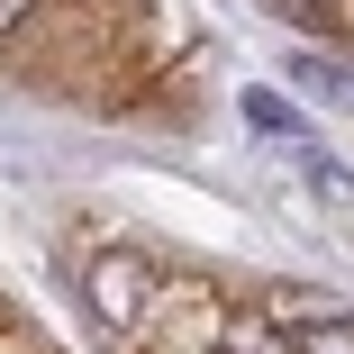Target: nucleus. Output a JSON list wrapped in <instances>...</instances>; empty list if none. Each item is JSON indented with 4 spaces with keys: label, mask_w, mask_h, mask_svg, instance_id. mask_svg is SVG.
Listing matches in <instances>:
<instances>
[{
    "label": "nucleus",
    "mask_w": 354,
    "mask_h": 354,
    "mask_svg": "<svg viewBox=\"0 0 354 354\" xmlns=\"http://www.w3.org/2000/svg\"><path fill=\"white\" fill-rule=\"evenodd\" d=\"M146 291H155V263H146V254H127V245L91 254V272H82V300H91V327H109V336H127L136 318H146Z\"/></svg>",
    "instance_id": "obj_1"
},
{
    "label": "nucleus",
    "mask_w": 354,
    "mask_h": 354,
    "mask_svg": "<svg viewBox=\"0 0 354 354\" xmlns=\"http://www.w3.org/2000/svg\"><path fill=\"white\" fill-rule=\"evenodd\" d=\"M28 10H37V0H0V28H19V19H28Z\"/></svg>",
    "instance_id": "obj_5"
},
{
    "label": "nucleus",
    "mask_w": 354,
    "mask_h": 354,
    "mask_svg": "<svg viewBox=\"0 0 354 354\" xmlns=\"http://www.w3.org/2000/svg\"><path fill=\"white\" fill-rule=\"evenodd\" d=\"M291 73H300V91H327V100L354 109V64H336V55H300Z\"/></svg>",
    "instance_id": "obj_2"
},
{
    "label": "nucleus",
    "mask_w": 354,
    "mask_h": 354,
    "mask_svg": "<svg viewBox=\"0 0 354 354\" xmlns=\"http://www.w3.org/2000/svg\"><path fill=\"white\" fill-rule=\"evenodd\" d=\"M245 118H254L263 136H300V118H291V109H281L272 91H245Z\"/></svg>",
    "instance_id": "obj_4"
},
{
    "label": "nucleus",
    "mask_w": 354,
    "mask_h": 354,
    "mask_svg": "<svg viewBox=\"0 0 354 354\" xmlns=\"http://www.w3.org/2000/svg\"><path fill=\"white\" fill-rule=\"evenodd\" d=\"M300 354H354V318H309L300 327Z\"/></svg>",
    "instance_id": "obj_3"
}]
</instances>
